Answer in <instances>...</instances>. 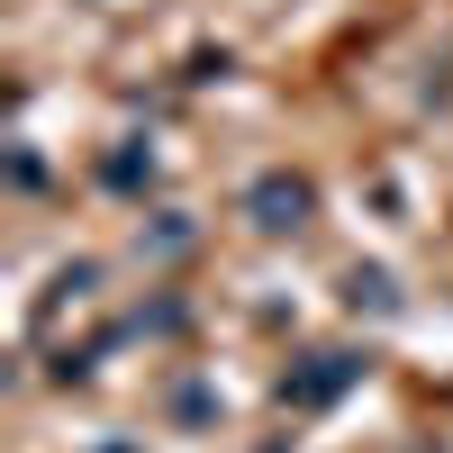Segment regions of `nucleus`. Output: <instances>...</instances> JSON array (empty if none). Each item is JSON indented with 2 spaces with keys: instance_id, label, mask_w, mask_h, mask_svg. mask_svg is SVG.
Masks as SVG:
<instances>
[{
  "instance_id": "1",
  "label": "nucleus",
  "mask_w": 453,
  "mask_h": 453,
  "mask_svg": "<svg viewBox=\"0 0 453 453\" xmlns=\"http://www.w3.org/2000/svg\"><path fill=\"white\" fill-rule=\"evenodd\" d=\"M299 218H309V181H254V226H273V236H281V226H299Z\"/></svg>"
}]
</instances>
